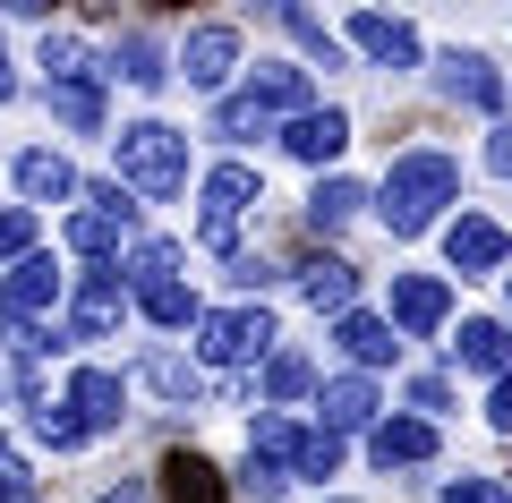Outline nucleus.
Listing matches in <instances>:
<instances>
[{"label": "nucleus", "mask_w": 512, "mask_h": 503, "mask_svg": "<svg viewBox=\"0 0 512 503\" xmlns=\"http://www.w3.org/2000/svg\"><path fill=\"white\" fill-rule=\"evenodd\" d=\"M239 77H248V26H239V18L180 26V43H171V86H188L197 103H222Z\"/></svg>", "instance_id": "0eeeda50"}, {"label": "nucleus", "mask_w": 512, "mask_h": 503, "mask_svg": "<svg viewBox=\"0 0 512 503\" xmlns=\"http://www.w3.org/2000/svg\"><path fill=\"white\" fill-rule=\"evenodd\" d=\"M0 180H9V205H26V214H69L77 197H86V171H77V154L69 145H43V137H26L18 154L0 162Z\"/></svg>", "instance_id": "1a4fd4ad"}, {"label": "nucleus", "mask_w": 512, "mask_h": 503, "mask_svg": "<svg viewBox=\"0 0 512 503\" xmlns=\"http://www.w3.org/2000/svg\"><path fill=\"white\" fill-rule=\"evenodd\" d=\"M291 290H299V307H316V316H350L359 307V265L350 256H333V248H316L308 265H291Z\"/></svg>", "instance_id": "393cba45"}, {"label": "nucleus", "mask_w": 512, "mask_h": 503, "mask_svg": "<svg viewBox=\"0 0 512 503\" xmlns=\"http://www.w3.org/2000/svg\"><path fill=\"white\" fill-rule=\"evenodd\" d=\"M0 205H9V180H0Z\"/></svg>", "instance_id": "a18cd8bd"}, {"label": "nucleus", "mask_w": 512, "mask_h": 503, "mask_svg": "<svg viewBox=\"0 0 512 503\" xmlns=\"http://www.w3.org/2000/svg\"><path fill=\"white\" fill-rule=\"evenodd\" d=\"M128 282H120V265H77L69 273V307L52 316V333L69 342V359H86L94 342H120L128 333Z\"/></svg>", "instance_id": "6e6552de"}, {"label": "nucleus", "mask_w": 512, "mask_h": 503, "mask_svg": "<svg viewBox=\"0 0 512 503\" xmlns=\"http://www.w3.org/2000/svg\"><path fill=\"white\" fill-rule=\"evenodd\" d=\"M86 503H163V495H154V478H146V469H111V478L94 486Z\"/></svg>", "instance_id": "58836bf2"}, {"label": "nucleus", "mask_w": 512, "mask_h": 503, "mask_svg": "<svg viewBox=\"0 0 512 503\" xmlns=\"http://www.w3.org/2000/svg\"><path fill=\"white\" fill-rule=\"evenodd\" d=\"M444 367L453 376H512V316H461V333L444 342Z\"/></svg>", "instance_id": "b1692460"}, {"label": "nucleus", "mask_w": 512, "mask_h": 503, "mask_svg": "<svg viewBox=\"0 0 512 503\" xmlns=\"http://www.w3.org/2000/svg\"><path fill=\"white\" fill-rule=\"evenodd\" d=\"M342 461H350V435L316 427V418L291 427V486H316V495H325V478H342Z\"/></svg>", "instance_id": "c756f323"}, {"label": "nucleus", "mask_w": 512, "mask_h": 503, "mask_svg": "<svg viewBox=\"0 0 512 503\" xmlns=\"http://www.w3.org/2000/svg\"><path fill=\"white\" fill-rule=\"evenodd\" d=\"M444 452V427H427V418H410V410H393V418H376L367 427V469H427Z\"/></svg>", "instance_id": "4be33fe9"}, {"label": "nucleus", "mask_w": 512, "mask_h": 503, "mask_svg": "<svg viewBox=\"0 0 512 503\" xmlns=\"http://www.w3.org/2000/svg\"><path fill=\"white\" fill-rule=\"evenodd\" d=\"M239 94H248L265 120H299V111H316V94H308V69L299 60H282V52H265V60H248V77H239Z\"/></svg>", "instance_id": "412c9836"}, {"label": "nucleus", "mask_w": 512, "mask_h": 503, "mask_svg": "<svg viewBox=\"0 0 512 503\" xmlns=\"http://www.w3.org/2000/svg\"><path fill=\"white\" fill-rule=\"evenodd\" d=\"M444 265H453L461 282H487V273L512 265V231L495 214H478V205H461V214L444 222Z\"/></svg>", "instance_id": "dca6fc26"}, {"label": "nucleus", "mask_w": 512, "mask_h": 503, "mask_svg": "<svg viewBox=\"0 0 512 503\" xmlns=\"http://www.w3.org/2000/svg\"><path fill=\"white\" fill-rule=\"evenodd\" d=\"M197 137H188L180 120H163V111H137V120L111 128V180L128 188L137 205H180L188 188H197Z\"/></svg>", "instance_id": "f03ea898"}, {"label": "nucleus", "mask_w": 512, "mask_h": 503, "mask_svg": "<svg viewBox=\"0 0 512 503\" xmlns=\"http://www.w3.org/2000/svg\"><path fill=\"white\" fill-rule=\"evenodd\" d=\"M504 299H512V273H504Z\"/></svg>", "instance_id": "49530a36"}, {"label": "nucleus", "mask_w": 512, "mask_h": 503, "mask_svg": "<svg viewBox=\"0 0 512 503\" xmlns=\"http://www.w3.org/2000/svg\"><path fill=\"white\" fill-rule=\"evenodd\" d=\"M43 111H52V128L60 137H103L111 145V77L103 69H86V77H69V86H43Z\"/></svg>", "instance_id": "6ab92c4d"}, {"label": "nucleus", "mask_w": 512, "mask_h": 503, "mask_svg": "<svg viewBox=\"0 0 512 503\" xmlns=\"http://www.w3.org/2000/svg\"><path fill=\"white\" fill-rule=\"evenodd\" d=\"M402 401H410V418H427V427H436V418H453V376H410Z\"/></svg>", "instance_id": "e433bc0d"}, {"label": "nucleus", "mask_w": 512, "mask_h": 503, "mask_svg": "<svg viewBox=\"0 0 512 503\" xmlns=\"http://www.w3.org/2000/svg\"><path fill=\"white\" fill-rule=\"evenodd\" d=\"M256 18H265V26H282V35H291V60H299V69H350V52H342V26H325V18H316V9H291V0H282V9H256Z\"/></svg>", "instance_id": "a878e982"}, {"label": "nucleus", "mask_w": 512, "mask_h": 503, "mask_svg": "<svg viewBox=\"0 0 512 503\" xmlns=\"http://www.w3.org/2000/svg\"><path fill=\"white\" fill-rule=\"evenodd\" d=\"M367 205H376V188H367V180L325 171V180H308V197H299V222H308V239H342V231H359Z\"/></svg>", "instance_id": "aec40b11"}, {"label": "nucleus", "mask_w": 512, "mask_h": 503, "mask_svg": "<svg viewBox=\"0 0 512 503\" xmlns=\"http://www.w3.org/2000/svg\"><path fill=\"white\" fill-rule=\"evenodd\" d=\"M436 503H512V486H504V478H487V469H461V478H444V486H436Z\"/></svg>", "instance_id": "4c0bfd02"}, {"label": "nucleus", "mask_w": 512, "mask_h": 503, "mask_svg": "<svg viewBox=\"0 0 512 503\" xmlns=\"http://www.w3.org/2000/svg\"><path fill=\"white\" fill-rule=\"evenodd\" d=\"M60 401L86 418L94 444H103V435H120L128 418H137V384H128V367H111V359H69V376H60Z\"/></svg>", "instance_id": "9d476101"}, {"label": "nucleus", "mask_w": 512, "mask_h": 503, "mask_svg": "<svg viewBox=\"0 0 512 503\" xmlns=\"http://www.w3.org/2000/svg\"><path fill=\"white\" fill-rule=\"evenodd\" d=\"M18 418H26V444H35V452H52V461H77V452L94 444V435H86V418H77V410H69V401H60V393L26 401Z\"/></svg>", "instance_id": "c85d7f7f"}, {"label": "nucleus", "mask_w": 512, "mask_h": 503, "mask_svg": "<svg viewBox=\"0 0 512 503\" xmlns=\"http://www.w3.org/2000/svg\"><path fill=\"white\" fill-rule=\"evenodd\" d=\"M316 384H325V367H316L299 342H282L274 359L256 367V410H299V401H316Z\"/></svg>", "instance_id": "cd10ccee"}, {"label": "nucleus", "mask_w": 512, "mask_h": 503, "mask_svg": "<svg viewBox=\"0 0 512 503\" xmlns=\"http://www.w3.org/2000/svg\"><path fill=\"white\" fill-rule=\"evenodd\" d=\"M60 307H69V256L60 248H35L0 273V333L9 324H52Z\"/></svg>", "instance_id": "9b49d317"}, {"label": "nucleus", "mask_w": 512, "mask_h": 503, "mask_svg": "<svg viewBox=\"0 0 512 503\" xmlns=\"http://www.w3.org/2000/svg\"><path fill=\"white\" fill-rule=\"evenodd\" d=\"M18 94H35V77H26V60L9 52V35H0V103H18Z\"/></svg>", "instance_id": "a19ab883"}, {"label": "nucleus", "mask_w": 512, "mask_h": 503, "mask_svg": "<svg viewBox=\"0 0 512 503\" xmlns=\"http://www.w3.org/2000/svg\"><path fill=\"white\" fill-rule=\"evenodd\" d=\"M350 137H359V120H350L342 103H316V111H299V120H282V137H274V145L299 162V171H316V180H325V171H342Z\"/></svg>", "instance_id": "4468645a"}, {"label": "nucleus", "mask_w": 512, "mask_h": 503, "mask_svg": "<svg viewBox=\"0 0 512 503\" xmlns=\"http://www.w3.org/2000/svg\"><path fill=\"white\" fill-rule=\"evenodd\" d=\"M453 205H461V154H444V145H402V154L384 162L367 214L384 222V239H427V231L453 222Z\"/></svg>", "instance_id": "f257e3e1"}, {"label": "nucleus", "mask_w": 512, "mask_h": 503, "mask_svg": "<svg viewBox=\"0 0 512 503\" xmlns=\"http://www.w3.org/2000/svg\"><path fill=\"white\" fill-rule=\"evenodd\" d=\"M333 350H342L359 376H376V367H402V333H393L376 307H350V316H333Z\"/></svg>", "instance_id": "bb28decb"}, {"label": "nucleus", "mask_w": 512, "mask_h": 503, "mask_svg": "<svg viewBox=\"0 0 512 503\" xmlns=\"http://www.w3.org/2000/svg\"><path fill=\"white\" fill-rule=\"evenodd\" d=\"M478 162H487L495 180H512V120H495V128H487V145H478Z\"/></svg>", "instance_id": "ea45409f"}, {"label": "nucleus", "mask_w": 512, "mask_h": 503, "mask_svg": "<svg viewBox=\"0 0 512 503\" xmlns=\"http://www.w3.org/2000/svg\"><path fill=\"white\" fill-rule=\"evenodd\" d=\"M43 248V214H26V205H0V273L18 265V256Z\"/></svg>", "instance_id": "c9c22d12"}, {"label": "nucleus", "mask_w": 512, "mask_h": 503, "mask_svg": "<svg viewBox=\"0 0 512 503\" xmlns=\"http://www.w3.org/2000/svg\"><path fill=\"white\" fill-rule=\"evenodd\" d=\"M137 239H146V205L120 180H86V197L60 214V256H77V265H120Z\"/></svg>", "instance_id": "39448f33"}, {"label": "nucleus", "mask_w": 512, "mask_h": 503, "mask_svg": "<svg viewBox=\"0 0 512 503\" xmlns=\"http://www.w3.org/2000/svg\"><path fill=\"white\" fill-rule=\"evenodd\" d=\"M376 418H384L376 376H359V367H333V376L316 384V427H333V435H367Z\"/></svg>", "instance_id": "5701e85b"}, {"label": "nucleus", "mask_w": 512, "mask_h": 503, "mask_svg": "<svg viewBox=\"0 0 512 503\" xmlns=\"http://www.w3.org/2000/svg\"><path fill=\"white\" fill-rule=\"evenodd\" d=\"M325 503H359V495H325Z\"/></svg>", "instance_id": "c03bdc74"}, {"label": "nucleus", "mask_w": 512, "mask_h": 503, "mask_svg": "<svg viewBox=\"0 0 512 503\" xmlns=\"http://www.w3.org/2000/svg\"><path fill=\"white\" fill-rule=\"evenodd\" d=\"M384 324L402 342H436L453 324V282L444 273H384Z\"/></svg>", "instance_id": "ddd939ff"}, {"label": "nucleus", "mask_w": 512, "mask_h": 503, "mask_svg": "<svg viewBox=\"0 0 512 503\" xmlns=\"http://www.w3.org/2000/svg\"><path fill=\"white\" fill-rule=\"evenodd\" d=\"M222 282H231V299H265V290H282L291 273H282V265H274L265 248H239L231 265H222Z\"/></svg>", "instance_id": "473e14b6"}, {"label": "nucleus", "mask_w": 512, "mask_h": 503, "mask_svg": "<svg viewBox=\"0 0 512 503\" xmlns=\"http://www.w3.org/2000/svg\"><path fill=\"white\" fill-rule=\"evenodd\" d=\"M342 52H359L376 77H419L427 69V35L410 18H384V9H350L342 18Z\"/></svg>", "instance_id": "f8f14e48"}, {"label": "nucleus", "mask_w": 512, "mask_h": 503, "mask_svg": "<svg viewBox=\"0 0 512 503\" xmlns=\"http://www.w3.org/2000/svg\"><path fill=\"white\" fill-rule=\"evenodd\" d=\"M163 503H231V486H222V469L205 461V452H163V486H154Z\"/></svg>", "instance_id": "2f4dec72"}, {"label": "nucleus", "mask_w": 512, "mask_h": 503, "mask_svg": "<svg viewBox=\"0 0 512 503\" xmlns=\"http://www.w3.org/2000/svg\"><path fill=\"white\" fill-rule=\"evenodd\" d=\"M120 282H128V307H137L154 333H197L205 299H197V282H188V239L146 231L137 248L120 256Z\"/></svg>", "instance_id": "7ed1b4c3"}, {"label": "nucleus", "mask_w": 512, "mask_h": 503, "mask_svg": "<svg viewBox=\"0 0 512 503\" xmlns=\"http://www.w3.org/2000/svg\"><path fill=\"white\" fill-rule=\"evenodd\" d=\"M436 94L453 111H478V120H495V111H504V77H495V60L478 52V43H453V52H436Z\"/></svg>", "instance_id": "f3484780"}, {"label": "nucleus", "mask_w": 512, "mask_h": 503, "mask_svg": "<svg viewBox=\"0 0 512 503\" xmlns=\"http://www.w3.org/2000/svg\"><path fill=\"white\" fill-rule=\"evenodd\" d=\"M231 495H248V503H282V495H291V469H282V461H265V452H239Z\"/></svg>", "instance_id": "72a5a7b5"}, {"label": "nucleus", "mask_w": 512, "mask_h": 503, "mask_svg": "<svg viewBox=\"0 0 512 503\" xmlns=\"http://www.w3.org/2000/svg\"><path fill=\"white\" fill-rule=\"evenodd\" d=\"M0 410H9V367H0Z\"/></svg>", "instance_id": "37998d69"}, {"label": "nucleus", "mask_w": 512, "mask_h": 503, "mask_svg": "<svg viewBox=\"0 0 512 503\" xmlns=\"http://www.w3.org/2000/svg\"><path fill=\"white\" fill-rule=\"evenodd\" d=\"M265 205V171L248 154H214L197 171V248H214L222 265L239 256V222Z\"/></svg>", "instance_id": "423d86ee"}, {"label": "nucleus", "mask_w": 512, "mask_h": 503, "mask_svg": "<svg viewBox=\"0 0 512 503\" xmlns=\"http://www.w3.org/2000/svg\"><path fill=\"white\" fill-rule=\"evenodd\" d=\"M0 503H43V478H35V452L18 435H0Z\"/></svg>", "instance_id": "f704fd0d"}, {"label": "nucleus", "mask_w": 512, "mask_h": 503, "mask_svg": "<svg viewBox=\"0 0 512 503\" xmlns=\"http://www.w3.org/2000/svg\"><path fill=\"white\" fill-rule=\"evenodd\" d=\"M103 77H111V94L128 86V94L154 103V94H171V43L154 35V26H120V35L103 43Z\"/></svg>", "instance_id": "2eb2a0df"}, {"label": "nucleus", "mask_w": 512, "mask_h": 503, "mask_svg": "<svg viewBox=\"0 0 512 503\" xmlns=\"http://www.w3.org/2000/svg\"><path fill=\"white\" fill-rule=\"evenodd\" d=\"M487 427H495V435H512V376H495V384H487Z\"/></svg>", "instance_id": "79ce46f5"}, {"label": "nucleus", "mask_w": 512, "mask_h": 503, "mask_svg": "<svg viewBox=\"0 0 512 503\" xmlns=\"http://www.w3.org/2000/svg\"><path fill=\"white\" fill-rule=\"evenodd\" d=\"M128 384H137V393H154L163 410H180V418H188V410H205V393H214V376H205L188 350H171V342H154L146 359L128 367Z\"/></svg>", "instance_id": "a211bd4d"}, {"label": "nucleus", "mask_w": 512, "mask_h": 503, "mask_svg": "<svg viewBox=\"0 0 512 503\" xmlns=\"http://www.w3.org/2000/svg\"><path fill=\"white\" fill-rule=\"evenodd\" d=\"M274 350H282L274 299H222V307H205L197 333H188V359H197L205 376H256Z\"/></svg>", "instance_id": "20e7f679"}, {"label": "nucleus", "mask_w": 512, "mask_h": 503, "mask_svg": "<svg viewBox=\"0 0 512 503\" xmlns=\"http://www.w3.org/2000/svg\"><path fill=\"white\" fill-rule=\"evenodd\" d=\"M205 137H214L222 154H248V145H274L282 128H274V120H265V111L248 103V94L231 86V94H222V103H205Z\"/></svg>", "instance_id": "7c9ffc66"}]
</instances>
